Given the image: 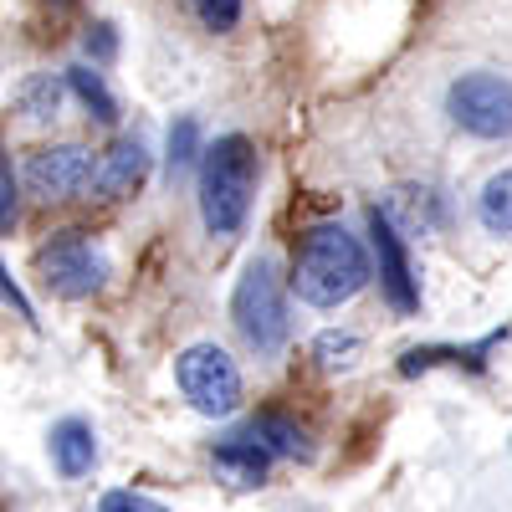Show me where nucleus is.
I'll return each instance as SVG.
<instances>
[{"label": "nucleus", "mask_w": 512, "mask_h": 512, "mask_svg": "<svg viewBox=\"0 0 512 512\" xmlns=\"http://www.w3.org/2000/svg\"><path fill=\"white\" fill-rule=\"evenodd\" d=\"M369 251L359 246V236H349L344 226H313L297 246L292 262V292L308 308H344L369 287Z\"/></svg>", "instance_id": "nucleus-1"}, {"label": "nucleus", "mask_w": 512, "mask_h": 512, "mask_svg": "<svg viewBox=\"0 0 512 512\" xmlns=\"http://www.w3.org/2000/svg\"><path fill=\"white\" fill-rule=\"evenodd\" d=\"M256 195V149L246 134H221L200 154V221L210 236H236Z\"/></svg>", "instance_id": "nucleus-2"}, {"label": "nucleus", "mask_w": 512, "mask_h": 512, "mask_svg": "<svg viewBox=\"0 0 512 512\" xmlns=\"http://www.w3.org/2000/svg\"><path fill=\"white\" fill-rule=\"evenodd\" d=\"M231 323L246 338L256 359H277L287 333H292V308H287V282L272 256H251L231 292Z\"/></svg>", "instance_id": "nucleus-3"}, {"label": "nucleus", "mask_w": 512, "mask_h": 512, "mask_svg": "<svg viewBox=\"0 0 512 512\" xmlns=\"http://www.w3.org/2000/svg\"><path fill=\"white\" fill-rule=\"evenodd\" d=\"M446 118L472 139H512V77L502 72H461L451 88H446Z\"/></svg>", "instance_id": "nucleus-4"}, {"label": "nucleus", "mask_w": 512, "mask_h": 512, "mask_svg": "<svg viewBox=\"0 0 512 512\" xmlns=\"http://www.w3.org/2000/svg\"><path fill=\"white\" fill-rule=\"evenodd\" d=\"M175 384L190 400V410H200L210 420L236 415V405H241V369L221 344H190L175 359Z\"/></svg>", "instance_id": "nucleus-5"}, {"label": "nucleus", "mask_w": 512, "mask_h": 512, "mask_svg": "<svg viewBox=\"0 0 512 512\" xmlns=\"http://www.w3.org/2000/svg\"><path fill=\"white\" fill-rule=\"evenodd\" d=\"M36 267H41V282L57 297H67V303H82V297L103 292L108 282V256L93 241H82L77 231H62L52 246H41Z\"/></svg>", "instance_id": "nucleus-6"}, {"label": "nucleus", "mask_w": 512, "mask_h": 512, "mask_svg": "<svg viewBox=\"0 0 512 512\" xmlns=\"http://www.w3.org/2000/svg\"><path fill=\"white\" fill-rule=\"evenodd\" d=\"M93 149L82 144H47L26 159V190L41 200V205H67L77 200L82 190L93 185Z\"/></svg>", "instance_id": "nucleus-7"}, {"label": "nucleus", "mask_w": 512, "mask_h": 512, "mask_svg": "<svg viewBox=\"0 0 512 512\" xmlns=\"http://www.w3.org/2000/svg\"><path fill=\"white\" fill-rule=\"evenodd\" d=\"M369 236H374L379 287H384V297H390V308H395V313H415V308H420V282H415L410 251H405V231L374 205V210H369Z\"/></svg>", "instance_id": "nucleus-8"}, {"label": "nucleus", "mask_w": 512, "mask_h": 512, "mask_svg": "<svg viewBox=\"0 0 512 512\" xmlns=\"http://www.w3.org/2000/svg\"><path fill=\"white\" fill-rule=\"evenodd\" d=\"M149 169H154V154H149L144 139H118V144L103 154L93 185H98L103 200H128V195H139V190H144Z\"/></svg>", "instance_id": "nucleus-9"}, {"label": "nucleus", "mask_w": 512, "mask_h": 512, "mask_svg": "<svg viewBox=\"0 0 512 512\" xmlns=\"http://www.w3.org/2000/svg\"><path fill=\"white\" fill-rule=\"evenodd\" d=\"M210 466H216V477L236 492H251V487H262L267 472H272V451L256 441V436H231L221 441L216 451H210Z\"/></svg>", "instance_id": "nucleus-10"}, {"label": "nucleus", "mask_w": 512, "mask_h": 512, "mask_svg": "<svg viewBox=\"0 0 512 512\" xmlns=\"http://www.w3.org/2000/svg\"><path fill=\"white\" fill-rule=\"evenodd\" d=\"M47 446H52V461H57V472H62L67 482H82V477L98 466V431H93L82 415L57 420L52 436H47Z\"/></svg>", "instance_id": "nucleus-11"}, {"label": "nucleus", "mask_w": 512, "mask_h": 512, "mask_svg": "<svg viewBox=\"0 0 512 512\" xmlns=\"http://www.w3.org/2000/svg\"><path fill=\"white\" fill-rule=\"evenodd\" d=\"M246 436H256L272 456H292V461H313V446H308V436L297 431V425L287 420V415H256L251 425H246Z\"/></svg>", "instance_id": "nucleus-12"}, {"label": "nucleus", "mask_w": 512, "mask_h": 512, "mask_svg": "<svg viewBox=\"0 0 512 512\" xmlns=\"http://www.w3.org/2000/svg\"><path fill=\"white\" fill-rule=\"evenodd\" d=\"M67 88L77 93V103L88 108V118H93V123H103V128H113V123H118V98L108 93L103 72H93V67H72V72H67Z\"/></svg>", "instance_id": "nucleus-13"}, {"label": "nucleus", "mask_w": 512, "mask_h": 512, "mask_svg": "<svg viewBox=\"0 0 512 512\" xmlns=\"http://www.w3.org/2000/svg\"><path fill=\"white\" fill-rule=\"evenodd\" d=\"M477 221L492 236H512V169H497V175L482 185L477 195Z\"/></svg>", "instance_id": "nucleus-14"}, {"label": "nucleus", "mask_w": 512, "mask_h": 512, "mask_svg": "<svg viewBox=\"0 0 512 512\" xmlns=\"http://www.w3.org/2000/svg\"><path fill=\"white\" fill-rule=\"evenodd\" d=\"M16 113L26 123H52L62 113V82L52 72H41V77H26L21 82V93H16Z\"/></svg>", "instance_id": "nucleus-15"}, {"label": "nucleus", "mask_w": 512, "mask_h": 512, "mask_svg": "<svg viewBox=\"0 0 512 512\" xmlns=\"http://www.w3.org/2000/svg\"><path fill=\"white\" fill-rule=\"evenodd\" d=\"M200 123L185 113V118H175V128H169V159H164V175H169V185H180L190 169L200 164Z\"/></svg>", "instance_id": "nucleus-16"}, {"label": "nucleus", "mask_w": 512, "mask_h": 512, "mask_svg": "<svg viewBox=\"0 0 512 512\" xmlns=\"http://www.w3.org/2000/svg\"><path fill=\"white\" fill-rule=\"evenodd\" d=\"M359 338L354 333H344V328H323L318 333V344H313V359L323 364V369H354L359 364Z\"/></svg>", "instance_id": "nucleus-17"}, {"label": "nucleus", "mask_w": 512, "mask_h": 512, "mask_svg": "<svg viewBox=\"0 0 512 512\" xmlns=\"http://www.w3.org/2000/svg\"><path fill=\"white\" fill-rule=\"evenodd\" d=\"M21 221V180L11 169V154L0 149V236H11Z\"/></svg>", "instance_id": "nucleus-18"}, {"label": "nucleus", "mask_w": 512, "mask_h": 512, "mask_svg": "<svg viewBox=\"0 0 512 512\" xmlns=\"http://www.w3.org/2000/svg\"><path fill=\"white\" fill-rule=\"evenodd\" d=\"M241 6L246 0H190V11H195V21L205 26V31H236V21H241Z\"/></svg>", "instance_id": "nucleus-19"}, {"label": "nucleus", "mask_w": 512, "mask_h": 512, "mask_svg": "<svg viewBox=\"0 0 512 512\" xmlns=\"http://www.w3.org/2000/svg\"><path fill=\"white\" fill-rule=\"evenodd\" d=\"M98 512H169V507L154 502V497H144V492H103Z\"/></svg>", "instance_id": "nucleus-20"}, {"label": "nucleus", "mask_w": 512, "mask_h": 512, "mask_svg": "<svg viewBox=\"0 0 512 512\" xmlns=\"http://www.w3.org/2000/svg\"><path fill=\"white\" fill-rule=\"evenodd\" d=\"M88 52H93V62H113V57H118V36H113L108 21H98V26L88 31Z\"/></svg>", "instance_id": "nucleus-21"}, {"label": "nucleus", "mask_w": 512, "mask_h": 512, "mask_svg": "<svg viewBox=\"0 0 512 512\" xmlns=\"http://www.w3.org/2000/svg\"><path fill=\"white\" fill-rule=\"evenodd\" d=\"M0 297H6V303L16 308V318H26V323L36 328V308L26 303V292H21V287L11 282V272H6V262H0Z\"/></svg>", "instance_id": "nucleus-22"}, {"label": "nucleus", "mask_w": 512, "mask_h": 512, "mask_svg": "<svg viewBox=\"0 0 512 512\" xmlns=\"http://www.w3.org/2000/svg\"><path fill=\"white\" fill-rule=\"evenodd\" d=\"M57 6H72V0H57Z\"/></svg>", "instance_id": "nucleus-23"}]
</instances>
